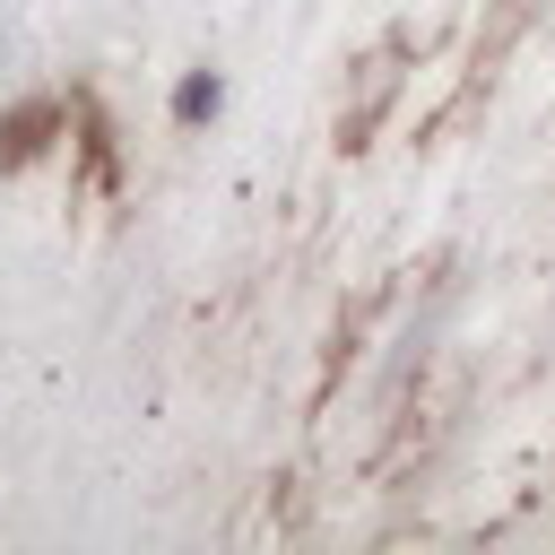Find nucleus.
Segmentation results:
<instances>
[{
  "label": "nucleus",
  "mask_w": 555,
  "mask_h": 555,
  "mask_svg": "<svg viewBox=\"0 0 555 555\" xmlns=\"http://www.w3.org/2000/svg\"><path fill=\"white\" fill-rule=\"evenodd\" d=\"M43 121H52V104H35V113H17V121H0V165H26V156L43 147V139H35Z\"/></svg>",
  "instance_id": "1"
},
{
  "label": "nucleus",
  "mask_w": 555,
  "mask_h": 555,
  "mask_svg": "<svg viewBox=\"0 0 555 555\" xmlns=\"http://www.w3.org/2000/svg\"><path fill=\"white\" fill-rule=\"evenodd\" d=\"M208 113H217V78H208V69H191V78L173 87V121H208Z\"/></svg>",
  "instance_id": "2"
}]
</instances>
